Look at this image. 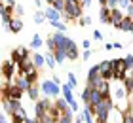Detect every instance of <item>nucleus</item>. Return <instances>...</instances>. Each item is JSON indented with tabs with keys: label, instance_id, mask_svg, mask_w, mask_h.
Masks as SVG:
<instances>
[{
	"label": "nucleus",
	"instance_id": "obj_28",
	"mask_svg": "<svg viewBox=\"0 0 133 123\" xmlns=\"http://www.w3.org/2000/svg\"><path fill=\"white\" fill-rule=\"evenodd\" d=\"M51 23V27H55L57 30H59V32H65V30H66V25L61 21V19H59V21H50Z\"/></svg>",
	"mask_w": 133,
	"mask_h": 123
},
{
	"label": "nucleus",
	"instance_id": "obj_10",
	"mask_svg": "<svg viewBox=\"0 0 133 123\" xmlns=\"http://www.w3.org/2000/svg\"><path fill=\"white\" fill-rule=\"evenodd\" d=\"M51 36H53V40H55L57 47H61V49H69V46L72 44V40L69 38V36H65V32H55Z\"/></svg>",
	"mask_w": 133,
	"mask_h": 123
},
{
	"label": "nucleus",
	"instance_id": "obj_18",
	"mask_svg": "<svg viewBox=\"0 0 133 123\" xmlns=\"http://www.w3.org/2000/svg\"><path fill=\"white\" fill-rule=\"evenodd\" d=\"M110 13H112V10L108 8V6H101L99 21H101V23H110Z\"/></svg>",
	"mask_w": 133,
	"mask_h": 123
},
{
	"label": "nucleus",
	"instance_id": "obj_39",
	"mask_svg": "<svg viewBox=\"0 0 133 123\" xmlns=\"http://www.w3.org/2000/svg\"><path fill=\"white\" fill-rule=\"evenodd\" d=\"M89 55H91V49H86V51L82 53V59H84V61H88V59H89Z\"/></svg>",
	"mask_w": 133,
	"mask_h": 123
},
{
	"label": "nucleus",
	"instance_id": "obj_14",
	"mask_svg": "<svg viewBox=\"0 0 133 123\" xmlns=\"http://www.w3.org/2000/svg\"><path fill=\"white\" fill-rule=\"evenodd\" d=\"M72 89H74V87H72V85H70L69 82L61 85V95L66 98V100H69V104H74V102H76V98H74V93H72Z\"/></svg>",
	"mask_w": 133,
	"mask_h": 123
},
{
	"label": "nucleus",
	"instance_id": "obj_27",
	"mask_svg": "<svg viewBox=\"0 0 133 123\" xmlns=\"http://www.w3.org/2000/svg\"><path fill=\"white\" fill-rule=\"evenodd\" d=\"M89 98H91V87L86 85V89L82 91V100H84V104H89Z\"/></svg>",
	"mask_w": 133,
	"mask_h": 123
},
{
	"label": "nucleus",
	"instance_id": "obj_56",
	"mask_svg": "<svg viewBox=\"0 0 133 123\" xmlns=\"http://www.w3.org/2000/svg\"><path fill=\"white\" fill-rule=\"evenodd\" d=\"M131 108H133V100H131Z\"/></svg>",
	"mask_w": 133,
	"mask_h": 123
},
{
	"label": "nucleus",
	"instance_id": "obj_20",
	"mask_svg": "<svg viewBox=\"0 0 133 123\" xmlns=\"http://www.w3.org/2000/svg\"><path fill=\"white\" fill-rule=\"evenodd\" d=\"M46 66H48V68H55V66H57V59H55V53H53L51 51V49H50V51H48L46 53Z\"/></svg>",
	"mask_w": 133,
	"mask_h": 123
},
{
	"label": "nucleus",
	"instance_id": "obj_42",
	"mask_svg": "<svg viewBox=\"0 0 133 123\" xmlns=\"http://www.w3.org/2000/svg\"><path fill=\"white\" fill-rule=\"evenodd\" d=\"M93 38H95V40H103V34L99 32V30H95V32H93Z\"/></svg>",
	"mask_w": 133,
	"mask_h": 123
},
{
	"label": "nucleus",
	"instance_id": "obj_46",
	"mask_svg": "<svg viewBox=\"0 0 133 123\" xmlns=\"http://www.w3.org/2000/svg\"><path fill=\"white\" fill-rule=\"evenodd\" d=\"M51 79H53V82H55V83H59V85H63V83H61V79H59V76H53Z\"/></svg>",
	"mask_w": 133,
	"mask_h": 123
},
{
	"label": "nucleus",
	"instance_id": "obj_13",
	"mask_svg": "<svg viewBox=\"0 0 133 123\" xmlns=\"http://www.w3.org/2000/svg\"><path fill=\"white\" fill-rule=\"evenodd\" d=\"M124 13H122V10L120 8H116V10H112V13H110V25L114 28H120V25H122V21H124Z\"/></svg>",
	"mask_w": 133,
	"mask_h": 123
},
{
	"label": "nucleus",
	"instance_id": "obj_11",
	"mask_svg": "<svg viewBox=\"0 0 133 123\" xmlns=\"http://www.w3.org/2000/svg\"><path fill=\"white\" fill-rule=\"evenodd\" d=\"M38 68H36V64L32 63V59L29 57V59H25V61H21L19 63V74H31V72H36Z\"/></svg>",
	"mask_w": 133,
	"mask_h": 123
},
{
	"label": "nucleus",
	"instance_id": "obj_4",
	"mask_svg": "<svg viewBox=\"0 0 133 123\" xmlns=\"http://www.w3.org/2000/svg\"><path fill=\"white\" fill-rule=\"evenodd\" d=\"M53 106V104L50 102V98H48V97H44V98H38V100H36L34 102V114H36V118H44V115H46V112H48V110H50Z\"/></svg>",
	"mask_w": 133,
	"mask_h": 123
},
{
	"label": "nucleus",
	"instance_id": "obj_55",
	"mask_svg": "<svg viewBox=\"0 0 133 123\" xmlns=\"http://www.w3.org/2000/svg\"><path fill=\"white\" fill-rule=\"evenodd\" d=\"M66 2H82V0H66Z\"/></svg>",
	"mask_w": 133,
	"mask_h": 123
},
{
	"label": "nucleus",
	"instance_id": "obj_43",
	"mask_svg": "<svg viewBox=\"0 0 133 123\" xmlns=\"http://www.w3.org/2000/svg\"><path fill=\"white\" fill-rule=\"evenodd\" d=\"M125 11H128V15H131V17H133V4H129V8L125 10Z\"/></svg>",
	"mask_w": 133,
	"mask_h": 123
},
{
	"label": "nucleus",
	"instance_id": "obj_40",
	"mask_svg": "<svg viewBox=\"0 0 133 123\" xmlns=\"http://www.w3.org/2000/svg\"><path fill=\"white\" fill-rule=\"evenodd\" d=\"M74 123H86V119H84V114H80L78 118L74 119Z\"/></svg>",
	"mask_w": 133,
	"mask_h": 123
},
{
	"label": "nucleus",
	"instance_id": "obj_5",
	"mask_svg": "<svg viewBox=\"0 0 133 123\" xmlns=\"http://www.w3.org/2000/svg\"><path fill=\"white\" fill-rule=\"evenodd\" d=\"M17 74H19V64L14 63V61H4V64H2V76H6V78H10V79H14V82H15Z\"/></svg>",
	"mask_w": 133,
	"mask_h": 123
},
{
	"label": "nucleus",
	"instance_id": "obj_34",
	"mask_svg": "<svg viewBox=\"0 0 133 123\" xmlns=\"http://www.w3.org/2000/svg\"><path fill=\"white\" fill-rule=\"evenodd\" d=\"M129 4H131V0H118V8L120 10H128Z\"/></svg>",
	"mask_w": 133,
	"mask_h": 123
},
{
	"label": "nucleus",
	"instance_id": "obj_38",
	"mask_svg": "<svg viewBox=\"0 0 133 123\" xmlns=\"http://www.w3.org/2000/svg\"><path fill=\"white\" fill-rule=\"evenodd\" d=\"M89 23H91V19H89L88 15H82V17H80V25H84V27H86V25H89Z\"/></svg>",
	"mask_w": 133,
	"mask_h": 123
},
{
	"label": "nucleus",
	"instance_id": "obj_35",
	"mask_svg": "<svg viewBox=\"0 0 133 123\" xmlns=\"http://www.w3.org/2000/svg\"><path fill=\"white\" fill-rule=\"evenodd\" d=\"M125 66H128V70H131L133 68V55H125Z\"/></svg>",
	"mask_w": 133,
	"mask_h": 123
},
{
	"label": "nucleus",
	"instance_id": "obj_51",
	"mask_svg": "<svg viewBox=\"0 0 133 123\" xmlns=\"http://www.w3.org/2000/svg\"><path fill=\"white\" fill-rule=\"evenodd\" d=\"M34 4L38 6V8H42V0H34Z\"/></svg>",
	"mask_w": 133,
	"mask_h": 123
},
{
	"label": "nucleus",
	"instance_id": "obj_54",
	"mask_svg": "<svg viewBox=\"0 0 133 123\" xmlns=\"http://www.w3.org/2000/svg\"><path fill=\"white\" fill-rule=\"evenodd\" d=\"M44 2H48V4H50V6H51V4H53V0H44Z\"/></svg>",
	"mask_w": 133,
	"mask_h": 123
},
{
	"label": "nucleus",
	"instance_id": "obj_24",
	"mask_svg": "<svg viewBox=\"0 0 133 123\" xmlns=\"http://www.w3.org/2000/svg\"><path fill=\"white\" fill-rule=\"evenodd\" d=\"M42 46H44V40H42L38 34H34V38L31 40V44H29V47H32V49H40Z\"/></svg>",
	"mask_w": 133,
	"mask_h": 123
},
{
	"label": "nucleus",
	"instance_id": "obj_30",
	"mask_svg": "<svg viewBox=\"0 0 133 123\" xmlns=\"http://www.w3.org/2000/svg\"><path fill=\"white\" fill-rule=\"evenodd\" d=\"M66 82H69L72 87H76V83H78V79H76V76H74V72H69L66 74Z\"/></svg>",
	"mask_w": 133,
	"mask_h": 123
},
{
	"label": "nucleus",
	"instance_id": "obj_37",
	"mask_svg": "<svg viewBox=\"0 0 133 123\" xmlns=\"http://www.w3.org/2000/svg\"><path fill=\"white\" fill-rule=\"evenodd\" d=\"M107 6H108L110 10H116V8H118V0H107Z\"/></svg>",
	"mask_w": 133,
	"mask_h": 123
},
{
	"label": "nucleus",
	"instance_id": "obj_23",
	"mask_svg": "<svg viewBox=\"0 0 133 123\" xmlns=\"http://www.w3.org/2000/svg\"><path fill=\"white\" fill-rule=\"evenodd\" d=\"M40 91L42 89H38V87H36V85H31V89H29L27 91V95H29V98H31V100H38V98H40Z\"/></svg>",
	"mask_w": 133,
	"mask_h": 123
},
{
	"label": "nucleus",
	"instance_id": "obj_31",
	"mask_svg": "<svg viewBox=\"0 0 133 123\" xmlns=\"http://www.w3.org/2000/svg\"><path fill=\"white\" fill-rule=\"evenodd\" d=\"M46 46H48V49H51V51L57 49V44H55V40H53V36H50V38L46 40Z\"/></svg>",
	"mask_w": 133,
	"mask_h": 123
},
{
	"label": "nucleus",
	"instance_id": "obj_15",
	"mask_svg": "<svg viewBox=\"0 0 133 123\" xmlns=\"http://www.w3.org/2000/svg\"><path fill=\"white\" fill-rule=\"evenodd\" d=\"M44 13H46V19H48V21H59V19H61V13H63V11H59V10L53 8V6H50V8L44 10Z\"/></svg>",
	"mask_w": 133,
	"mask_h": 123
},
{
	"label": "nucleus",
	"instance_id": "obj_33",
	"mask_svg": "<svg viewBox=\"0 0 133 123\" xmlns=\"http://www.w3.org/2000/svg\"><path fill=\"white\" fill-rule=\"evenodd\" d=\"M27 78H29V82L34 85L36 82H38V70H36V72H31V74H27Z\"/></svg>",
	"mask_w": 133,
	"mask_h": 123
},
{
	"label": "nucleus",
	"instance_id": "obj_6",
	"mask_svg": "<svg viewBox=\"0 0 133 123\" xmlns=\"http://www.w3.org/2000/svg\"><path fill=\"white\" fill-rule=\"evenodd\" d=\"M23 93H25V91L14 83V85H10L8 89H2V98H17V100H21Z\"/></svg>",
	"mask_w": 133,
	"mask_h": 123
},
{
	"label": "nucleus",
	"instance_id": "obj_44",
	"mask_svg": "<svg viewBox=\"0 0 133 123\" xmlns=\"http://www.w3.org/2000/svg\"><path fill=\"white\" fill-rule=\"evenodd\" d=\"M0 123H8V115H6V112L2 114V119H0Z\"/></svg>",
	"mask_w": 133,
	"mask_h": 123
},
{
	"label": "nucleus",
	"instance_id": "obj_16",
	"mask_svg": "<svg viewBox=\"0 0 133 123\" xmlns=\"http://www.w3.org/2000/svg\"><path fill=\"white\" fill-rule=\"evenodd\" d=\"M8 28L11 30L14 34H17V32H21V28H23V21L19 19V17H14V19L10 21V25H8Z\"/></svg>",
	"mask_w": 133,
	"mask_h": 123
},
{
	"label": "nucleus",
	"instance_id": "obj_22",
	"mask_svg": "<svg viewBox=\"0 0 133 123\" xmlns=\"http://www.w3.org/2000/svg\"><path fill=\"white\" fill-rule=\"evenodd\" d=\"M55 106H57V110L59 112H65L66 108H70V104H69V100L61 95V97H57V100H55Z\"/></svg>",
	"mask_w": 133,
	"mask_h": 123
},
{
	"label": "nucleus",
	"instance_id": "obj_2",
	"mask_svg": "<svg viewBox=\"0 0 133 123\" xmlns=\"http://www.w3.org/2000/svg\"><path fill=\"white\" fill-rule=\"evenodd\" d=\"M82 2H66L65 6V11H63V17L65 21H74V19H80L82 17Z\"/></svg>",
	"mask_w": 133,
	"mask_h": 123
},
{
	"label": "nucleus",
	"instance_id": "obj_19",
	"mask_svg": "<svg viewBox=\"0 0 133 123\" xmlns=\"http://www.w3.org/2000/svg\"><path fill=\"white\" fill-rule=\"evenodd\" d=\"M103 98H105V97H103L101 91H97L95 87H91V98H89V104H91V106H97Z\"/></svg>",
	"mask_w": 133,
	"mask_h": 123
},
{
	"label": "nucleus",
	"instance_id": "obj_8",
	"mask_svg": "<svg viewBox=\"0 0 133 123\" xmlns=\"http://www.w3.org/2000/svg\"><path fill=\"white\" fill-rule=\"evenodd\" d=\"M25 59H29V47L21 46V47H17V49L11 51V61H14V63L19 64L21 61H25Z\"/></svg>",
	"mask_w": 133,
	"mask_h": 123
},
{
	"label": "nucleus",
	"instance_id": "obj_41",
	"mask_svg": "<svg viewBox=\"0 0 133 123\" xmlns=\"http://www.w3.org/2000/svg\"><path fill=\"white\" fill-rule=\"evenodd\" d=\"M15 13L17 15H23V13H25V10H23L21 6H15Z\"/></svg>",
	"mask_w": 133,
	"mask_h": 123
},
{
	"label": "nucleus",
	"instance_id": "obj_9",
	"mask_svg": "<svg viewBox=\"0 0 133 123\" xmlns=\"http://www.w3.org/2000/svg\"><path fill=\"white\" fill-rule=\"evenodd\" d=\"M0 10H2V23L6 25V27H8V25H10V21L14 19V15H11V13H14L15 6H11V4H8V2H4Z\"/></svg>",
	"mask_w": 133,
	"mask_h": 123
},
{
	"label": "nucleus",
	"instance_id": "obj_53",
	"mask_svg": "<svg viewBox=\"0 0 133 123\" xmlns=\"http://www.w3.org/2000/svg\"><path fill=\"white\" fill-rule=\"evenodd\" d=\"M99 2H101V6H107V0H99Z\"/></svg>",
	"mask_w": 133,
	"mask_h": 123
},
{
	"label": "nucleus",
	"instance_id": "obj_7",
	"mask_svg": "<svg viewBox=\"0 0 133 123\" xmlns=\"http://www.w3.org/2000/svg\"><path fill=\"white\" fill-rule=\"evenodd\" d=\"M101 66V76L108 79V82H112L114 79V68H112V61H103L99 64Z\"/></svg>",
	"mask_w": 133,
	"mask_h": 123
},
{
	"label": "nucleus",
	"instance_id": "obj_25",
	"mask_svg": "<svg viewBox=\"0 0 133 123\" xmlns=\"http://www.w3.org/2000/svg\"><path fill=\"white\" fill-rule=\"evenodd\" d=\"M32 63L36 64V68H40V66L46 64V57H44V55H40V53H34L32 55Z\"/></svg>",
	"mask_w": 133,
	"mask_h": 123
},
{
	"label": "nucleus",
	"instance_id": "obj_47",
	"mask_svg": "<svg viewBox=\"0 0 133 123\" xmlns=\"http://www.w3.org/2000/svg\"><path fill=\"white\" fill-rule=\"evenodd\" d=\"M122 47H124V46L120 44V42H114V49H122Z\"/></svg>",
	"mask_w": 133,
	"mask_h": 123
},
{
	"label": "nucleus",
	"instance_id": "obj_52",
	"mask_svg": "<svg viewBox=\"0 0 133 123\" xmlns=\"http://www.w3.org/2000/svg\"><path fill=\"white\" fill-rule=\"evenodd\" d=\"M8 4H11V6H15V0H6Z\"/></svg>",
	"mask_w": 133,
	"mask_h": 123
},
{
	"label": "nucleus",
	"instance_id": "obj_1",
	"mask_svg": "<svg viewBox=\"0 0 133 123\" xmlns=\"http://www.w3.org/2000/svg\"><path fill=\"white\" fill-rule=\"evenodd\" d=\"M129 95L131 93L124 85V82H120V79H112V82H110V98H112L114 108H116V110H120V112H128V110L131 108Z\"/></svg>",
	"mask_w": 133,
	"mask_h": 123
},
{
	"label": "nucleus",
	"instance_id": "obj_26",
	"mask_svg": "<svg viewBox=\"0 0 133 123\" xmlns=\"http://www.w3.org/2000/svg\"><path fill=\"white\" fill-rule=\"evenodd\" d=\"M53 53H55V59H57V64H61V63H63V61L66 59V49H61V47H57V49H55V51H53Z\"/></svg>",
	"mask_w": 133,
	"mask_h": 123
},
{
	"label": "nucleus",
	"instance_id": "obj_36",
	"mask_svg": "<svg viewBox=\"0 0 133 123\" xmlns=\"http://www.w3.org/2000/svg\"><path fill=\"white\" fill-rule=\"evenodd\" d=\"M124 123H133V114L129 112V110H128L125 115H124Z\"/></svg>",
	"mask_w": 133,
	"mask_h": 123
},
{
	"label": "nucleus",
	"instance_id": "obj_49",
	"mask_svg": "<svg viewBox=\"0 0 133 123\" xmlns=\"http://www.w3.org/2000/svg\"><path fill=\"white\" fill-rule=\"evenodd\" d=\"M105 49L108 51V49H114V44H105Z\"/></svg>",
	"mask_w": 133,
	"mask_h": 123
},
{
	"label": "nucleus",
	"instance_id": "obj_12",
	"mask_svg": "<svg viewBox=\"0 0 133 123\" xmlns=\"http://www.w3.org/2000/svg\"><path fill=\"white\" fill-rule=\"evenodd\" d=\"M99 78H103V76H101V66L95 64V66H91V68H89V72H88V79H86V82H88L89 87H91V85L97 82Z\"/></svg>",
	"mask_w": 133,
	"mask_h": 123
},
{
	"label": "nucleus",
	"instance_id": "obj_45",
	"mask_svg": "<svg viewBox=\"0 0 133 123\" xmlns=\"http://www.w3.org/2000/svg\"><path fill=\"white\" fill-rule=\"evenodd\" d=\"M84 49H89V40H84V44H82Z\"/></svg>",
	"mask_w": 133,
	"mask_h": 123
},
{
	"label": "nucleus",
	"instance_id": "obj_32",
	"mask_svg": "<svg viewBox=\"0 0 133 123\" xmlns=\"http://www.w3.org/2000/svg\"><path fill=\"white\" fill-rule=\"evenodd\" d=\"M44 19H46V13L44 11H38V13H34V23H44Z\"/></svg>",
	"mask_w": 133,
	"mask_h": 123
},
{
	"label": "nucleus",
	"instance_id": "obj_17",
	"mask_svg": "<svg viewBox=\"0 0 133 123\" xmlns=\"http://www.w3.org/2000/svg\"><path fill=\"white\" fill-rule=\"evenodd\" d=\"M118 30H125V32H133V17H131V15H125Z\"/></svg>",
	"mask_w": 133,
	"mask_h": 123
},
{
	"label": "nucleus",
	"instance_id": "obj_50",
	"mask_svg": "<svg viewBox=\"0 0 133 123\" xmlns=\"http://www.w3.org/2000/svg\"><path fill=\"white\" fill-rule=\"evenodd\" d=\"M91 4V0H82V6H89Z\"/></svg>",
	"mask_w": 133,
	"mask_h": 123
},
{
	"label": "nucleus",
	"instance_id": "obj_3",
	"mask_svg": "<svg viewBox=\"0 0 133 123\" xmlns=\"http://www.w3.org/2000/svg\"><path fill=\"white\" fill-rule=\"evenodd\" d=\"M40 89L46 97H59V93H61V85L55 83L53 79H44L40 83Z\"/></svg>",
	"mask_w": 133,
	"mask_h": 123
},
{
	"label": "nucleus",
	"instance_id": "obj_21",
	"mask_svg": "<svg viewBox=\"0 0 133 123\" xmlns=\"http://www.w3.org/2000/svg\"><path fill=\"white\" fill-rule=\"evenodd\" d=\"M66 59L69 61H76L78 59V47L74 44V40H72V44L69 46V49H66Z\"/></svg>",
	"mask_w": 133,
	"mask_h": 123
},
{
	"label": "nucleus",
	"instance_id": "obj_29",
	"mask_svg": "<svg viewBox=\"0 0 133 123\" xmlns=\"http://www.w3.org/2000/svg\"><path fill=\"white\" fill-rule=\"evenodd\" d=\"M53 8L59 10V11H65V6H66V0H53Z\"/></svg>",
	"mask_w": 133,
	"mask_h": 123
},
{
	"label": "nucleus",
	"instance_id": "obj_48",
	"mask_svg": "<svg viewBox=\"0 0 133 123\" xmlns=\"http://www.w3.org/2000/svg\"><path fill=\"white\" fill-rule=\"evenodd\" d=\"M70 108L74 110V112H78V108H80V106H78V102H74V104H70Z\"/></svg>",
	"mask_w": 133,
	"mask_h": 123
}]
</instances>
